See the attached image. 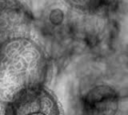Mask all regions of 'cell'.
<instances>
[{
    "label": "cell",
    "mask_w": 128,
    "mask_h": 115,
    "mask_svg": "<svg viewBox=\"0 0 128 115\" xmlns=\"http://www.w3.org/2000/svg\"><path fill=\"white\" fill-rule=\"evenodd\" d=\"M72 9L89 14H96L109 7L113 0H64Z\"/></svg>",
    "instance_id": "5b68a950"
},
{
    "label": "cell",
    "mask_w": 128,
    "mask_h": 115,
    "mask_svg": "<svg viewBox=\"0 0 128 115\" xmlns=\"http://www.w3.org/2000/svg\"><path fill=\"white\" fill-rule=\"evenodd\" d=\"M28 25V13L18 0H0V42L26 36Z\"/></svg>",
    "instance_id": "3957f363"
},
{
    "label": "cell",
    "mask_w": 128,
    "mask_h": 115,
    "mask_svg": "<svg viewBox=\"0 0 128 115\" xmlns=\"http://www.w3.org/2000/svg\"><path fill=\"white\" fill-rule=\"evenodd\" d=\"M3 115H62L55 95L44 86L4 106Z\"/></svg>",
    "instance_id": "7a4b0ae2"
},
{
    "label": "cell",
    "mask_w": 128,
    "mask_h": 115,
    "mask_svg": "<svg viewBox=\"0 0 128 115\" xmlns=\"http://www.w3.org/2000/svg\"><path fill=\"white\" fill-rule=\"evenodd\" d=\"M82 105L84 115H117L120 98L112 86L99 84L85 93Z\"/></svg>",
    "instance_id": "277c9868"
},
{
    "label": "cell",
    "mask_w": 128,
    "mask_h": 115,
    "mask_svg": "<svg viewBox=\"0 0 128 115\" xmlns=\"http://www.w3.org/2000/svg\"><path fill=\"white\" fill-rule=\"evenodd\" d=\"M47 72L42 48L27 35L0 42V105L44 86Z\"/></svg>",
    "instance_id": "6da1fadb"
}]
</instances>
